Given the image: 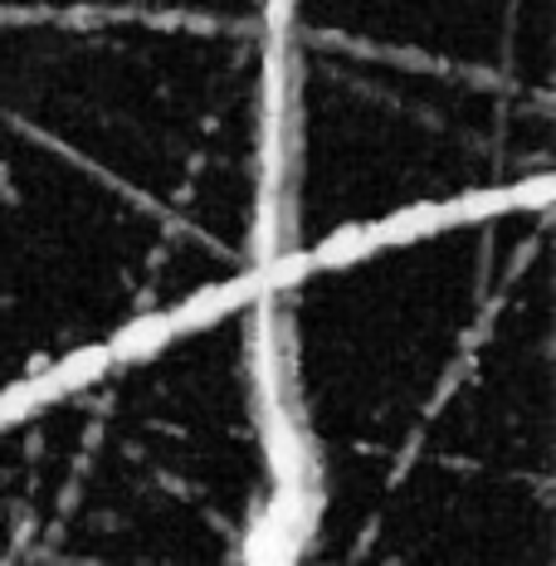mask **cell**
<instances>
[{"mask_svg": "<svg viewBox=\"0 0 556 566\" xmlns=\"http://www.w3.org/2000/svg\"><path fill=\"white\" fill-rule=\"evenodd\" d=\"M0 566H10V562H6V557H0Z\"/></svg>", "mask_w": 556, "mask_h": 566, "instance_id": "obj_1", "label": "cell"}]
</instances>
